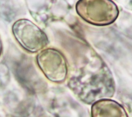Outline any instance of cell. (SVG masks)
Returning a JSON list of instances; mask_svg holds the SVG:
<instances>
[{"label":"cell","instance_id":"4","mask_svg":"<svg viewBox=\"0 0 132 117\" xmlns=\"http://www.w3.org/2000/svg\"><path fill=\"white\" fill-rule=\"evenodd\" d=\"M92 115V117H128L122 105L109 99L99 100L94 103Z\"/></svg>","mask_w":132,"mask_h":117},{"label":"cell","instance_id":"3","mask_svg":"<svg viewBox=\"0 0 132 117\" xmlns=\"http://www.w3.org/2000/svg\"><path fill=\"white\" fill-rule=\"evenodd\" d=\"M38 65L45 76L50 80L60 82L64 80L67 74L65 59L58 51L48 49L38 56Z\"/></svg>","mask_w":132,"mask_h":117},{"label":"cell","instance_id":"5","mask_svg":"<svg viewBox=\"0 0 132 117\" xmlns=\"http://www.w3.org/2000/svg\"><path fill=\"white\" fill-rule=\"evenodd\" d=\"M1 50H2V46H1V40H0V55H1Z\"/></svg>","mask_w":132,"mask_h":117},{"label":"cell","instance_id":"2","mask_svg":"<svg viewBox=\"0 0 132 117\" xmlns=\"http://www.w3.org/2000/svg\"><path fill=\"white\" fill-rule=\"evenodd\" d=\"M13 32L20 44L32 52L40 51L48 43L46 34L28 20L22 19L16 21L13 26Z\"/></svg>","mask_w":132,"mask_h":117},{"label":"cell","instance_id":"1","mask_svg":"<svg viewBox=\"0 0 132 117\" xmlns=\"http://www.w3.org/2000/svg\"><path fill=\"white\" fill-rule=\"evenodd\" d=\"M78 14L87 22L105 25L114 22L118 15V9L111 1H80L76 5Z\"/></svg>","mask_w":132,"mask_h":117}]
</instances>
